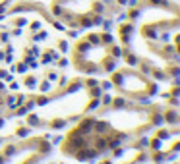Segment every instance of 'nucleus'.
<instances>
[{"label": "nucleus", "mask_w": 180, "mask_h": 164, "mask_svg": "<svg viewBox=\"0 0 180 164\" xmlns=\"http://www.w3.org/2000/svg\"><path fill=\"white\" fill-rule=\"evenodd\" d=\"M2 2H4V0H0V4H2Z\"/></svg>", "instance_id": "obj_1"}]
</instances>
